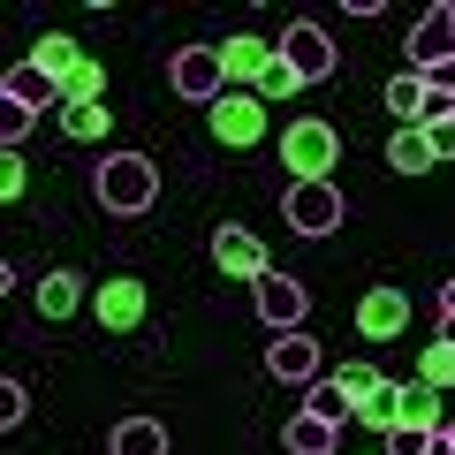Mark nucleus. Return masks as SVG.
Instances as JSON below:
<instances>
[{
  "label": "nucleus",
  "instance_id": "7ed1b4c3",
  "mask_svg": "<svg viewBox=\"0 0 455 455\" xmlns=\"http://www.w3.org/2000/svg\"><path fill=\"white\" fill-rule=\"evenodd\" d=\"M274 53H281V61H289L304 84H326V76H334V31H319L311 16H296L289 31L274 38Z\"/></svg>",
  "mask_w": 455,
  "mask_h": 455
},
{
  "label": "nucleus",
  "instance_id": "f3484780",
  "mask_svg": "<svg viewBox=\"0 0 455 455\" xmlns=\"http://www.w3.org/2000/svg\"><path fill=\"white\" fill-rule=\"evenodd\" d=\"M334 440H341V425H326V418H311V410H296L289 433H281V448H289V455H334Z\"/></svg>",
  "mask_w": 455,
  "mask_h": 455
},
{
  "label": "nucleus",
  "instance_id": "a211bd4d",
  "mask_svg": "<svg viewBox=\"0 0 455 455\" xmlns=\"http://www.w3.org/2000/svg\"><path fill=\"white\" fill-rule=\"evenodd\" d=\"M395 425H410V433H440V425H448V410H440V387L410 379V387H403V418H395Z\"/></svg>",
  "mask_w": 455,
  "mask_h": 455
},
{
  "label": "nucleus",
  "instance_id": "9b49d317",
  "mask_svg": "<svg viewBox=\"0 0 455 455\" xmlns=\"http://www.w3.org/2000/svg\"><path fill=\"white\" fill-rule=\"evenodd\" d=\"M410 326V296L403 289H364L357 296V334L364 341H395Z\"/></svg>",
  "mask_w": 455,
  "mask_h": 455
},
{
  "label": "nucleus",
  "instance_id": "bb28decb",
  "mask_svg": "<svg viewBox=\"0 0 455 455\" xmlns=\"http://www.w3.org/2000/svg\"><path fill=\"white\" fill-rule=\"evenodd\" d=\"M31 122H38L31 107H16V99H0V145H8V152H16L23 137H31Z\"/></svg>",
  "mask_w": 455,
  "mask_h": 455
},
{
  "label": "nucleus",
  "instance_id": "ddd939ff",
  "mask_svg": "<svg viewBox=\"0 0 455 455\" xmlns=\"http://www.w3.org/2000/svg\"><path fill=\"white\" fill-rule=\"evenodd\" d=\"M220 68H228V84L259 92V84H266V68H274V46H266L259 31H235V38L220 46Z\"/></svg>",
  "mask_w": 455,
  "mask_h": 455
},
{
  "label": "nucleus",
  "instance_id": "b1692460",
  "mask_svg": "<svg viewBox=\"0 0 455 455\" xmlns=\"http://www.w3.org/2000/svg\"><path fill=\"white\" fill-rule=\"evenodd\" d=\"M357 418H364V425H372V433H395V418H403V387H395V379H387V387H379V395H372V403H364V410H357Z\"/></svg>",
  "mask_w": 455,
  "mask_h": 455
},
{
  "label": "nucleus",
  "instance_id": "f03ea898",
  "mask_svg": "<svg viewBox=\"0 0 455 455\" xmlns=\"http://www.w3.org/2000/svg\"><path fill=\"white\" fill-rule=\"evenodd\" d=\"M281 160H289L296 182H334V160H341L334 122H289V137H281Z\"/></svg>",
  "mask_w": 455,
  "mask_h": 455
},
{
  "label": "nucleus",
  "instance_id": "a878e982",
  "mask_svg": "<svg viewBox=\"0 0 455 455\" xmlns=\"http://www.w3.org/2000/svg\"><path fill=\"white\" fill-rule=\"evenodd\" d=\"M418 379H425V387H455V349H448V341H433V349H425Z\"/></svg>",
  "mask_w": 455,
  "mask_h": 455
},
{
  "label": "nucleus",
  "instance_id": "dca6fc26",
  "mask_svg": "<svg viewBox=\"0 0 455 455\" xmlns=\"http://www.w3.org/2000/svg\"><path fill=\"white\" fill-rule=\"evenodd\" d=\"M107 455H167V425L160 418H122L107 440Z\"/></svg>",
  "mask_w": 455,
  "mask_h": 455
},
{
  "label": "nucleus",
  "instance_id": "7c9ffc66",
  "mask_svg": "<svg viewBox=\"0 0 455 455\" xmlns=\"http://www.w3.org/2000/svg\"><path fill=\"white\" fill-rule=\"evenodd\" d=\"M425 440H433V433H410V425H395V433H387V455H425Z\"/></svg>",
  "mask_w": 455,
  "mask_h": 455
},
{
  "label": "nucleus",
  "instance_id": "f704fd0d",
  "mask_svg": "<svg viewBox=\"0 0 455 455\" xmlns=\"http://www.w3.org/2000/svg\"><path fill=\"white\" fill-rule=\"evenodd\" d=\"M440 341H448V349H455V319H440Z\"/></svg>",
  "mask_w": 455,
  "mask_h": 455
},
{
  "label": "nucleus",
  "instance_id": "473e14b6",
  "mask_svg": "<svg viewBox=\"0 0 455 455\" xmlns=\"http://www.w3.org/2000/svg\"><path fill=\"white\" fill-rule=\"evenodd\" d=\"M425 455H455V425H440V433L425 440Z\"/></svg>",
  "mask_w": 455,
  "mask_h": 455
},
{
  "label": "nucleus",
  "instance_id": "39448f33",
  "mask_svg": "<svg viewBox=\"0 0 455 455\" xmlns=\"http://www.w3.org/2000/svg\"><path fill=\"white\" fill-rule=\"evenodd\" d=\"M205 114H212V145H228V152H251L266 137V99L259 92H228Z\"/></svg>",
  "mask_w": 455,
  "mask_h": 455
},
{
  "label": "nucleus",
  "instance_id": "20e7f679",
  "mask_svg": "<svg viewBox=\"0 0 455 455\" xmlns=\"http://www.w3.org/2000/svg\"><path fill=\"white\" fill-rule=\"evenodd\" d=\"M167 84H175L190 107H212V99H228V68H220V46H182L175 61H167Z\"/></svg>",
  "mask_w": 455,
  "mask_h": 455
},
{
  "label": "nucleus",
  "instance_id": "f257e3e1",
  "mask_svg": "<svg viewBox=\"0 0 455 455\" xmlns=\"http://www.w3.org/2000/svg\"><path fill=\"white\" fill-rule=\"evenodd\" d=\"M99 190V212H114V220H137V212H152V197H160V167L145 160V152H107L92 175Z\"/></svg>",
  "mask_w": 455,
  "mask_h": 455
},
{
  "label": "nucleus",
  "instance_id": "f8f14e48",
  "mask_svg": "<svg viewBox=\"0 0 455 455\" xmlns=\"http://www.w3.org/2000/svg\"><path fill=\"white\" fill-rule=\"evenodd\" d=\"M266 372L289 379V387H311V379H319V341L311 334H274L266 341Z\"/></svg>",
  "mask_w": 455,
  "mask_h": 455
},
{
  "label": "nucleus",
  "instance_id": "6ab92c4d",
  "mask_svg": "<svg viewBox=\"0 0 455 455\" xmlns=\"http://www.w3.org/2000/svg\"><path fill=\"white\" fill-rule=\"evenodd\" d=\"M84 61H92V53H84V46H76V38H68V31H46V38H38V46H31V68H46L53 84H61L68 68H84Z\"/></svg>",
  "mask_w": 455,
  "mask_h": 455
},
{
  "label": "nucleus",
  "instance_id": "cd10ccee",
  "mask_svg": "<svg viewBox=\"0 0 455 455\" xmlns=\"http://www.w3.org/2000/svg\"><path fill=\"white\" fill-rule=\"evenodd\" d=\"M296 92H304V76H296V68H289V61H281V53H274V68H266L259 99H296Z\"/></svg>",
  "mask_w": 455,
  "mask_h": 455
},
{
  "label": "nucleus",
  "instance_id": "9d476101",
  "mask_svg": "<svg viewBox=\"0 0 455 455\" xmlns=\"http://www.w3.org/2000/svg\"><path fill=\"white\" fill-rule=\"evenodd\" d=\"M212 266H220V274H235V281L274 274V266H266V243L251 235V228H212Z\"/></svg>",
  "mask_w": 455,
  "mask_h": 455
},
{
  "label": "nucleus",
  "instance_id": "393cba45",
  "mask_svg": "<svg viewBox=\"0 0 455 455\" xmlns=\"http://www.w3.org/2000/svg\"><path fill=\"white\" fill-rule=\"evenodd\" d=\"M311 418H326V425H349V403H341V395H334V379H311Z\"/></svg>",
  "mask_w": 455,
  "mask_h": 455
},
{
  "label": "nucleus",
  "instance_id": "4468645a",
  "mask_svg": "<svg viewBox=\"0 0 455 455\" xmlns=\"http://www.w3.org/2000/svg\"><path fill=\"white\" fill-rule=\"evenodd\" d=\"M0 99H16V107H31V114H46L53 99H61V84L46 76V68H31V61H16L8 76H0Z\"/></svg>",
  "mask_w": 455,
  "mask_h": 455
},
{
  "label": "nucleus",
  "instance_id": "c756f323",
  "mask_svg": "<svg viewBox=\"0 0 455 455\" xmlns=\"http://www.w3.org/2000/svg\"><path fill=\"white\" fill-rule=\"evenodd\" d=\"M0 425H8V433L23 425V379H0Z\"/></svg>",
  "mask_w": 455,
  "mask_h": 455
},
{
  "label": "nucleus",
  "instance_id": "2eb2a0df",
  "mask_svg": "<svg viewBox=\"0 0 455 455\" xmlns=\"http://www.w3.org/2000/svg\"><path fill=\"white\" fill-rule=\"evenodd\" d=\"M76 311H84V274L61 266V274L38 281V319H76Z\"/></svg>",
  "mask_w": 455,
  "mask_h": 455
},
{
  "label": "nucleus",
  "instance_id": "412c9836",
  "mask_svg": "<svg viewBox=\"0 0 455 455\" xmlns=\"http://www.w3.org/2000/svg\"><path fill=\"white\" fill-rule=\"evenodd\" d=\"M387 114H395V130H418V122H425V76H418V68L387 84Z\"/></svg>",
  "mask_w": 455,
  "mask_h": 455
},
{
  "label": "nucleus",
  "instance_id": "c85d7f7f",
  "mask_svg": "<svg viewBox=\"0 0 455 455\" xmlns=\"http://www.w3.org/2000/svg\"><path fill=\"white\" fill-rule=\"evenodd\" d=\"M23 190H31V167H23V152H0V197L16 205Z\"/></svg>",
  "mask_w": 455,
  "mask_h": 455
},
{
  "label": "nucleus",
  "instance_id": "423d86ee",
  "mask_svg": "<svg viewBox=\"0 0 455 455\" xmlns=\"http://www.w3.org/2000/svg\"><path fill=\"white\" fill-rule=\"evenodd\" d=\"M92 319L107 326V334H137V326L152 319V296H145V281H137V274H114L107 289L92 296Z\"/></svg>",
  "mask_w": 455,
  "mask_h": 455
},
{
  "label": "nucleus",
  "instance_id": "aec40b11",
  "mask_svg": "<svg viewBox=\"0 0 455 455\" xmlns=\"http://www.w3.org/2000/svg\"><path fill=\"white\" fill-rule=\"evenodd\" d=\"M379 387H387V379H379V372H372V364H364V357H349V364H334V395H341V403H349V418H357V410L372 403Z\"/></svg>",
  "mask_w": 455,
  "mask_h": 455
},
{
  "label": "nucleus",
  "instance_id": "1a4fd4ad",
  "mask_svg": "<svg viewBox=\"0 0 455 455\" xmlns=\"http://www.w3.org/2000/svg\"><path fill=\"white\" fill-rule=\"evenodd\" d=\"M440 61H455V8L440 0V8H425L418 16V31H410V68H440Z\"/></svg>",
  "mask_w": 455,
  "mask_h": 455
},
{
  "label": "nucleus",
  "instance_id": "5701e85b",
  "mask_svg": "<svg viewBox=\"0 0 455 455\" xmlns=\"http://www.w3.org/2000/svg\"><path fill=\"white\" fill-rule=\"evenodd\" d=\"M61 130L76 137V145H99V137L114 130V114L107 107H61Z\"/></svg>",
  "mask_w": 455,
  "mask_h": 455
},
{
  "label": "nucleus",
  "instance_id": "6e6552de",
  "mask_svg": "<svg viewBox=\"0 0 455 455\" xmlns=\"http://www.w3.org/2000/svg\"><path fill=\"white\" fill-rule=\"evenodd\" d=\"M251 296H259V319L274 326V334H296V326H304L311 296H304V281H296V274H259V281H251Z\"/></svg>",
  "mask_w": 455,
  "mask_h": 455
},
{
  "label": "nucleus",
  "instance_id": "72a5a7b5",
  "mask_svg": "<svg viewBox=\"0 0 455 455\" xmlns=\"http://www.w3.org/2000/svg\"><path fill=\"white\" fill-rule=\"evenodd\" d=\"M440 319H455V281H440Z\"/></svg>",
  "mask_w": 455,
  "mask_h": 455
},
{
  "label": "nucleus",
  "instance_id": "2f4dec72",
  "mask_svg": "<svg viewBox=\"0 0 455 455\" xmlns=\"http://www.w3.org/2000/svg\"><path fill=\"white\" fill-rule=\"evenodd\" d=\"M425 92H440V99H455V61H440V68H425Z\"/></svg>",
  "mask_w": 455,
  "mask_h": 455
},
{
  "label": "nucleus",
  "instance_id": "0eeeda50",
  "mask_svg": "<svg viewBox=\"0 0 455 455\" xmlns=\"http://www.w3.org/2000/svg\"><path fill=\"white\" fill-rule=\"evenodd\" d=\"M341 212H349V205H341L334 182H289V228H296V235H334Z\"/></svg>",
  "mask_w": 455,
  "mask_h": 455
},
{
  "label": "nucleus",
  "instance_id": "4be33fe9",
  "mask_svg": "<svg viewBox=\"0 0 455 455\" xmlns=\"http://www.w3.org/2000/svg\"><path fill=\"white\" fill-rule=\"evenodd\" d=\"M387 160H395V175H425V167H433L440 152H433V137H425V130H395Z\"/></svg>",
  "mask_w": 455,
  "mask_h": 455
}]
</instances>
